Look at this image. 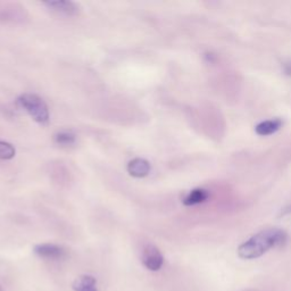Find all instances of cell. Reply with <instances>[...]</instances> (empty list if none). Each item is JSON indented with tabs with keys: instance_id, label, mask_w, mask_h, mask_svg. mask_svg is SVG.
<instances>
[{
	"instance_id": "obj_10",
	"label": "cell",
	"mask_w": 291,
	"mask_h": 291,
	"mask_svg": "<svg viewBox=\"0 0 291 291\" xmlns=\"http://www.w3.org/2000/svg\"><path fill=\"white\" fill-rule=\"evenodd\" d=\"M75 140H76V135L73 133L72 131L64 130V131H59L56 134H55V141H56V143L62 144V145H71L73 143H75Z\"/></svg>"
},
{
	"instance_id": "obj_9",
	"label": "cell",
	"mask_w": 291,
	"mask_h": 291,
	"mask_svg": "<svg viewBox=\"0 0 291 291\" xmlns=\"http://www.w3.org/2000/svg\"><path fill=\"white\" fill-rule=\"evenodd\" d=\"M73 289L75 291H98L97 281L91 275L80 276L78 280H75L74 284H73Z\"/></svg>"
},
{
	"instance_id": "obj_4",
	"label": "cell",
	"mask_w": 291,
	"mask_h": 291,
	"mask_svg": "<svg viewBox=\"0 0 291 291\" xmlns=\"http://www.w3.org/2000/svg\"><path fill=\"white\" fill-rule=\"evenodd\" d=\"M34 252L38 256L44 258H51V259H58L62 258L65 255V250L64 248L57 245H53V243H41L34 247Z\"/></svg>"
},
{
	"instance_id": "obj_11",
	"label": "cell",
	"mask_w": 291,
	"mask_h": 291,
	"mask_svg": "<svg viewBox=\"0 0 291 291\" xmlns=\"http://www.w3.org/2000/svg\"><path fill=\"white\" fill-rule=\"evenodd\" d=\"M15 156V148L11 143L0 141V160H12Z\"/></svg>"
},
{
	"instance_id": "obj_13",
	"label": "cell",
	"mask_w": 291,
	"mask_h": 291,
	"mask_svg": "<svg viewBox=\"0 0 291 291\" xmlns=\"http://www.w3.org/2000/svg\"><path fill=\"white\" fill-rule=\"evenodd\" d=\"M290 213H291V205H290V206L282 209V211H281V215H285V214H290Z\"/></svg>"
},
{
	"instance_id": "obj_12",
	"label": "cell",
	"mask_w": 291,
	"mask_h": 291,
	"mask_svg": "<svg viewBox=\"0 0 291 291\" xmlns=\"http://www.w3.org/2000/svg\"><path fill=\"white\" fill-rule=\"evenodd\" d=\"M283 71L286 75H290L291 76V61H289L288 63L284 64L283 66Z\"/></svg>"
},
{
	"instance_id": "obj_7",
	"label": "cell",
	"mask_w": 291,
	"mask_h": 291,
	"mask_svg": "<svg viewBox=\"0 0 291 291\" xmlns=\"http://www.w3.org/2000/svg\"><path fill=\"white\" fill-rule=\"evenodd\" d=\"M282 126V121L280 118H273V119H267V121L260 122L257 124L255 127V132L258 135L266 136L274 134L275 132L279 131Z\"/></svg>"
},
{
	"instance_id": "obj_2",
	"label": "cell",
	"mask_w": 291,
	"mask_h": 291,
	"mask_svg": "<svg viewBox=\"0 0 291 291\" xmlns=\"http://www.w3.org/2000/svg\"><path fill=\"white\" fill-rule=\"evenodd\" d=\"M19 104L30 114L34 121L46 124L49 121V109L46 102L39 96L33 93H24L19 98Z\"/></svg>"
},
{
	"instance_id": "obj_8",
	"label": "cell",
	"mask_w": 291,
	"mask_h": 291,
	"mask_svg": "<svg viewBox=\"0 0 291 291\" xmlns=\"http://www.w3.org/2000/svg\"><path fill=\"white\" fill-rule=\"evenodd\" d=\"M209 197V192L205 189H195L190 191L188 196L183 199V204L187 206H194V205L202 204L206 202Z\"/></svg>"
},
{
	"instance_id": "obj_3",
	"label": "cell",
	"mask_w": 291,
	"mask_h": 291,
	"mask_svg": "<svg viewBox=\"0 0 291 291\" xmlns=\"http://www.w3.org/2000/svg\"><path fill=\"white\" fill-rule=\"evenodd\" d=\"M142 263L151 271H158L164 263V257L157 247L148 245L142 251Z\"/></svg>"
},
{
	"instance_id": "obj_5",
	"label": "cell",
	"mask_w": 291,
	"mask_h": 291,
	"mask_svg": "<svg viewBox=\"0 0 291 291\" xmlns=\"http://www.w3.org/2000/svg\"><path fill=\"white\" fill-rule=\"evenodd\" d=\"M127 172L134 178H143L151 172V164L143 158H134L127 164Z\"/></svg>"
},
{
	"instance_id": "obj_6",
	"label": "cell",
	"mask_w": 291,
	"mask_h": 291,
	"mask_svg": "<svg viewBox=\"0 0 291 291\" xmlns=\"http://www.w3.org/2000/svg\"><path fill=\"white\" fill-rule=\"evenodd\" d=\"M45 5L49 8V10L62 13L65 15H74L79 12V7L76 4L72 2H65V0H56V2H47Z\"/></svg>"
},
{
	"instance_id": "obj_1",
	"label": "cell",
	"mask_w": 291,
	"mask_h": 291,
	"mask_svg": "<svg viewBox=\"0 0 291 291\" xmlns=\"http://www.w3.org/2000/svg\"><path fill=\"white\" fill-rule=\"evenodd\" d=\"M288 235L281 229H267L252 237L240 245L238 255L243 259H254L264 255L272 248L283 246Z\"/></svg>"
}]
</instances>
